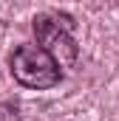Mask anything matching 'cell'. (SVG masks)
Returning a JSON list of instances; mask_svg holds the SVG:
<instances>
[{"label":"cell","mask_w":119,"mask_h":121,"mask_svg":"<svg viewBox=\"0 0 119 121\" xmlns=\"http://www.w3.org/2000/svg\"><path fill=\"white\" fill-rule=\"evenodd\" d=\"M0 121H23L20 107L14 101H0Z\"/></svg>","instance_id":"obj_3"},{"label":"cell","mask_w":119,"mask_h":121,"mask_svg":"<svg viewBox=\"0 0 119 121\" xmlns=\"http://www.w3.org/2000/svg\"><path fill=\"white\" fill-rule=\"evenodd\" d=\"M31 31L37 37V45L48 51L60 68H71L79 56V45L74 39V20L60 11H43L31 20Z\"/></svg>","instance_id":"obj_2"},{"label":"cell","mask_w":119,"mask_h":121,"mask_svg":"<svg viewBox=\"0 0 119 121\" xmlns=\"http://www.w3.org/2000/svg\"><path fill=\"white\" fill-rule=\"evenodd\" d=\"M9 65L14 82L26 90H51L62 82V68L40 45H17Z\"/></svg>","instance_id":"obj_1"}]
</instances>
